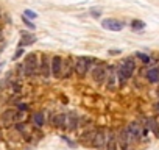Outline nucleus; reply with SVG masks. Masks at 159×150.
<instances>
[{
    "mask_svg": "<svg viewBox=\"0 0 159 150\" xmlns=\"http://www.w3.org/2000/svg\"><path fill=\"white\" fill-rule=\"evenodd\" d=\"M39 73V59L34 52L28 53L24 59V75L25 77H36Z\"/></svg>",
    "mask_w": 159,
    "mask_h": 150,
    "instance_id": "nucleus-3",
    "label": "nucleus"
},
{
    "mask_svg": "<svg viewBox=\"0 0 159 150\" xmlns=\"http://www.w3.org/2000/svg\"><path fill=\"white\" fill-rule=\"evenodd\" d=\"M116 70H117V77H119V83L120 85H125L136 70V63H134V56H126L123 58L117 66H116Z\"/></svg>",
    "mask_w": 159,
    "mask_h": 150,
    "instance_id": "nucleus-1",
    "label": "nucleus"
},
{
    "mask_svg": "<svg viewBox=\"0 0 159 150\" xmlns=\"http://www.w3.org/2000/svg\"><path fill=\"white\" fill-rule=\"evenodd\" d=\"M22 22H24V24H25V25H27L30 30H34V28H36V25H34V24H33V22H31L28 17H25V16H22Z\"/></svg>",
    "mask_w": 159,
    "mask_h": 150,
    "instance_id": "nucleus-22",
    "label": "nucleus"
},
{
    "mask_svg": "<svg viewBox=\"0 0 159 150\" xmlns=\"http://www.w3.org/2000/svg\"><path fill=\"white\" fill-rule=\"evenodd\" d=\"M36 42V36L33 33H27V31H22L20 33V39H19V47H27V45H31Z\"/></svg>",
    "mask_w": 159,
    "mask_h": 150,
    "instance_id": "nucleus-15",
    "label": "nucleus"
},
{
    "mask_svg": "<svg viewBox=\"0 0 159 150\" xmlns=\"http://www.w3.org/2000/svg\"><path fill=\"white\" fill-rule=\"evenodd\" d=\"M95 131L97 130H88V131H84L81 136H80V144H83V145H91L92 144V141H94V136H95Z\"/></svg>",
    "mask_w": 159,
    "mask_h": 150,
    "instance_id": "nucleus-16",
    "label": "nucleus"
},
{
    "mask_svg": "<svg viewBox=\"0 0 159 150\" xmlns=\"http://www.w3.org/2000/svg\"><path fill=\"white\" fill-rule=\"evenodd\" d=\"M106 75H108V66L103 64V61H98L92 69V78L97 82V85H103L106 80Z\"/></svg>",
    "mask_w": 159,
    "mask_h": 150,
    "instance_id": "nucleus-5",
    "label": "nucleus"
},
{
    "mask_svg": "<svg viewBox=\"0 0 159 150\" xmlns=\"http://www.w3.org/2000/svg\"><path fill=\"white\" fill-rule=\"evenodd\" d=\"M106 88L108 89H111V91H114L116 88H117V85H120L119 83V77H117V70H116V66H111V67H108V75H106Z\"/></svg>",
    "mask_w": 159,
    "mask_h": 150,
    "instance_id": "nucleus-9",
    "label": "nucleus"
},
{
    "mask_svg": "<svg viewBox=\"0 0 159 150\" xmlns=\"http://www.w3.org/2000/svg\"><path fill=\"white\" fill-rule=\"evenodd\" d=\"M0 16H2V11H0Z\"/></svg>",
    "mask_w": 159,
    "mask_h": 150,
    "instance_id": "nucleus-29",
    "label": "nucleus"
},
{
    "mask_svg": "<svg viewBox=\"0 0 159 150\" xmlns=\"http://www.w3.org/2000/svg\"><path fill=\"white\" fill-rule=\"evenodd\" d=\"M2 35H3V30H2V25H0V41H2Z\"/></svg>",
    "mask_w": 159,
    "mask_h": 150,
    "instance_id": "nucleus-27",
    "label": "nucleus"
},
{
    "mask_svg": "<svg viewBox=\"0 0 159 150\" xmlns=\"http://www.w3.org/2000/svg\"><path fill=\"white\" fill-rule=\"evenodd\" d=\"M106 136H108V130H105V128H97L91 147H94V148H97V150H105V148H106Z\"/></svg>",
    "mask_w": 159,
    "mask_h": 150,
    "instance_id": "nucleus-6",
    "label": "nucleus"
},
{
    "mask_svg": "<svg viewBox=\"0 0 159 150\" xmlns=\"http://www.w3.org/2000/svg\"><path fill=\"white\" fill-rule=\"evenodd\" d=\"M73 64H75V59L72 58H67V59H62V72H61V77L62 78H69L73 70Z\"/></svg>",
    "mask_w": 159,
    "mask_h": 150,
    "instance_id": "nucleus-13",
    "label": "nucleus"
},
{
    "mask_svg": "<svg viewBox=\"0 0 159 150\" xmlns=\"http://www.w3.org/2000/svg\"><path fill=\"white\" fill-rule=\"evenodd\" d=\"M142 120H143V125H145L156 138H159V122H157V119H154V117H143Z\"/></svg>",
    "mask_w": 159,
    "mask_h": 150,
    "instance_id": "nucleus-12",
    "label": "nucleus"
},
{
    "mask_svg": "<svg viewBox=\"0 0 159 150\" xmlns=\"http://www.w3.org/2000/svg\"><path fill=\"white\" fill-rule=\"evenodd\" d=\"M134 58H137L140 63H143L145 66H148V64H151V58L147 55V53H142V52H136L134 53Z\"/></svg>",
    "mask_w": 159,
    "mask_h": 150,
    "instance_id": "nucleus-19",
    "label": "nucleus"
},
{
    "mask_svg": "<svg viewBox=\"0 0 159 150\" xmlns=\"http://www.w3.org/2000/svg\"><path fill=\"white\" fill-rule=\"evenodd\" d=\"M119 148V142H117V131L109 130L108 136H106V150H117Z\"/></svg>",
    "mask_w": 159,
    "mask_h": 150,
    "instance_id": "nucleus-14",
    "label": "nucleus"
},
{
    "mask_svg": "<svg viewBox=\"0 0 159 150\" xmlns=\"http://www.w3.org/2000/svg\"><path fill=\"white\" fill-rule=\"evenodd\" d=\"M78 127V116L76 113H66V119H64V130L67 131H73Z\"/></svg>",
    "mask_w": 159,
    "mask_h": 150,
    "instance_id": "nucleus-10",
    "label": "nucleus"
},
{
    "mask_svg": "<svg viewBox=\"0 0 159 150\" xmlns=\"http://www.w3.org/2000/svg\"><path fill=\"white\" fill-rule=\"evenodd\" d=\"M39 75H42L44 78H48L52 75V58L47 53L41 55V61H39Z\"/></svg>",
    "mask_w": 159,
    "mask_h": 150,
    "instance_id": "nucleus-7",
    "label": "nucleus"
},
{
    "mask_svg": "<svg viewBox=\"0 0 159 150\" xmlns=\"http://www.w3.org/2000/svg\"><path fill=\"white\" fill-rule=\"evenodd\" d=\"M102 27L105 30H109V31H120V30H123L125 24H123V21H119V19H114V17H108V19L102 21Z\"/></svg>",
    "mask_w": 159,
    "mask_h": 150,
    "instance_id": "nucleus-8",
    "label": "nucleus"
},
{
    "mask_svg": "<svg viewBox=\"0 0 159 150\" xmlns=\"http://www.w3.org/2000/svg\"><path fill=\"white\" fill-rule=\"evenodd\" d=\"M98 59H94L91 56H78L75 58V64H73V70L78 77H84V75L89 72L92 64H97Z\"/></svg>",
    "mask_w": 159,
    "mask_h": 150,
    "instance_id": "nucleus-2",
    "label": "nucleus"
},
{
    "mask_svg": "<svg viewBox=\"0 0 159 150\" xmlns=\"http://www.w3.org/2000/svg\"><path fill=\"white\" fill-rule=\"evenodd\" d=\"M154 111H156V113L159 114V100H157V102L154 103Z\"/></svg>",
    "mask_w": 159,
    "mask_h": 150,
    "instance_id": "nucleus-26",
    "label": "nucleus"
},
{
    "mask_svg": "<svg viewBox=\"0 0 159 150\" xmlns=\"http://www.w3.org/2000/svg\"><path fill=\"white\" fill-rule=\"evenodd\" d=\"M131 28L134 31H140V30L145 28V22L140 21V19H134V21H131Z\"/></svg>",
    "mask_w": 159,
    "mask_h": 150,
    "instance_id": "nucleus-20",
    "label": "nucleus"
},
{
    "mask_svg": "<svg viewBox=\"0 0 159 150\" xmlns=\"http://www.w3.org/2000/svg\"><path fill=\"white\" fill-rule=\"evenodd\" d=\"M24 52H25V50H24V47H19V49H17V52L13 55V61H17V59L24 55Z\"/></svg>",
    "mask_w": 159,
    "mask_h": 150,
    "instance_id": "nucleus-23",
    "label": "nucleus"
},
{
    "mask_svg": "<svg viewBox=\"0 0 159 150\" xmlns=\"http://www.w3.org/2000/svg\"><path fill=\"white\" fill-rule=\"evenodd\" d=\"M25 117V111H20L17 108H11V110H7L3 111L2 114V122L5 125H16L19 122H22Z\"/></svg>",
    "mask_w": 159,
    "mask_h": 150,
    "instance_id": "nucleus-4",
    "label": "nucleus"
},
{
    "mask_svg": "<svg viewBox=\"0 0 159 150\" xmlns=\"http://www.w3.org/2000/svg\"><path fill=\"white\" fill-rule=\"evenodd\" d=\"M31 120H33V125L36 128H42L45 125V114L42 111H38V113H34L31 116Z\"/></svg>",
    "mask_w": 159,
    "mask_h": 150,
    "instance_id": "nucleus-17",
    "label": "nucleus"
},
{
    "mask_svg": "<svg viewBox=\"0 0 159 150\" xmlns=\"http://www.w3.org/2000/svg\"><path fill=\"white\" fill-rule=\"evenodd\" d=\"M61 72H62V58L59 55H55L52 56V75L55 78H59Z\"/></svg>",
    "mask_w": 159,
    "mask_h": 150,
    "instance_id": "nucleus-11",
    "label": "nucleus"
},
{
    "mask_svg": "<svg viewBox=\"0 0 159 150\" xmlns=\"http://www.w3.org/2000/svg\"><path fill=\"white\" fill-rule=\"evenodd\" d=\"M122 53V50H119V49H111L109 50V55H120Z\"/></svg>",
    "mask_w": 159,
    "mask_h": 150,
    "instance_id": "nucleus-25",
    "label": "nucleus"
},
{
    "mask_svg": "<svg viewBox=\"0 0 159 150\" xmlns=\"http://www.w3.org/2000/svg\"><path fill=\"white\" fill-rule=\"evenodd\" d=\"M145 77L150 83H159V67H151L147 70Z\"/></svg>",
    "mask_w": 159,
    "mask_h": 150,
    "instance_id": "nucleus-18",
    "label": "nucleus"
},
{
    "mask_svg": "<svg viewBox=\"0 0 159 150\" xmlns=\"http://www.w3.org/2000/svg\"><path fill=\"white\" fill-rule=\"evenodd\" d=\"M91 16H92V17H100V16H102V11L92 8V10H91Z\"/></svg>",
    "mask_w": 159,
    "mask_h": 150,
    "instance_id": "nucleus-24",
    "label": "nucleus"
},
{
    "mask_svg": "<svg viewBox=\"0 0 159 150\" xmlns=\"http://www.w3.org/2000/svg\"><path fill=\"white\" fill-rule=\"evenodd\" d=\"M24 16L28 17V19H36V17H38V13H34L33 10H25V11H24Z\"/></svg>",
    "mask_w": 159,
    "mask_h": 150,
    "instance_id": "nucleus-21",
    "label": "nucleus"
},
{
    "mask_svg": "<svg viewBox=\"0 0 159 150\" xmlns=\"http://www.w3.org/2000/svg\"><path fill=\"white\" fill-rule=\"evenodd\" d=\"M157 96H159V88H157Z\"/></svg>",
    "mask_w": 159,
    "mask_h": 150,
    "instance_id": "nucleus-28",
    "label": "nucleus"
}]
</instances>
